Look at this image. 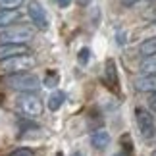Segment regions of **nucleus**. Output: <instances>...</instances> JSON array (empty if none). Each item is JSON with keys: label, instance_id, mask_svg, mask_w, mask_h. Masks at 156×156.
Masks as SVG:
<instances>
[{"label": "nucleus", "instance_id": "obj_20", "mask_svg": "<svg viewBox=\"0 0 156 156\" xmlns=\"http://www.w3.org/2000/svg\"><path fill=\"white\" fill-rule=\"evenodd\" d=\"M148 106H151V110L156 112V93H152L151 97H148Z\"/></svg>", "mask_w": 156, "mask_h": 156}, {"label": "nucleus", "instance_id": "obj_2", "mask_svg": "<svg viewBox=\"0 0 156 156\" xmlns=\"http://www.w3.org/2000/svg\"><path fill=\"white\" fill-rule=\"evenodd\" d=\"M31 39H33V29L25 25H17L0 33V43L2 44H25Z\"/></svg>", "mask_w": 156, "mask_h": 156}, {"label": "nucleus", "instance_id": "obj_16", "mask_svg": "<svg viewBox=\"0 0 156 156\" xmlns=\"http://www.w3.org/2000/svg\"><path fill=\"white\" fill-rule=\"evenodd\" d=\"M89 60H91V50H89L87 46H83V48L79 50V54H77V62H79L81 66H87Z\"/></svg>", "mask_w": 156, "mask_h": 156}, {"label": "nucleus", "instance_id": "obj_11", "mask_svg": "<svg viewBox=\"0 0 156 156\" xmlns=\"http://www.w3.org/2000/svg\"><path fill=\"white\" fill-rule=\"evenodd\" d=\"M139 54H141V56H145V58H151L152 54H156V35H154V37H148L145 43H141Z\"/></svg>", "mask_w": 156, "mask_h": 156}, {"label": "nucleus", "instance_id": "obj_19", "mask_svg": "<svg viewBox=\"0 0 156 156\" xmlns=\"http://www.w3.org/2000/svg\"><path fill=\"white\" fill-rule=\"evenodd\" d=\"M143 17H145V20H154L156 21V4L154 6H151V10H145V12H143Z\"/></svg>", "mask_w": 156, "mask_h": 156}, {"label": "nucleus", "instance_id": "obj_25", "mask_svg": "<svg viewBox=\"0 0 156 156\" xmlns=\"http://www.w3.org/2000/svg\"><path fill=\"white\" fill-rule=\"evenodd\" d=\"M152 156H156V151H154V152H152Z\"/></svg>", "mask_w": 156, "mask_h": 156}, {"label": "nucleus", "instance_id": "obj_23", "mask_svg": "<svg viewBox=\"0 0 156 156\" xmlns=\"http://www.w3.org/2000/svg\"><path fill=\"white\" fill-rule=\"evenodd\" d=\"M73 156H81V154H79V152H73Z\"/></svg>", "mask_w": 156, "mask_h": 156}, {"label": "nucleus", "instance_id": "obj_24", "mask_svg": "<svg viewBox=\"0 0 156 156\" xmlns=\"http://www.w3.org/2000/svg\"><path fill=\"white\" fill-rule=\"evenodd\" d=\"M56 156H64V154H62V152H58V154H56Z\"/></svg>", "mask_w": 156, "mask_h": 156}, {"label": "nucleus", "instance_id": "obj_17", "mask_svg": "<svg viewBox=\"0 0 156 156\" xmlns=\"http://www.w3.org/2000/svg\"><path fill=\"white\" fill-rule=\"evenodd\" d=\"M44 85H46V87H56V85H58V73H56V71H48V73H46Z\"/></svg>", "mask_w": 156, "mask_h": 156}, {"label": "nucleus", "instance_id": "obj_4", "mask_svg": "<svg viewBox=\"0 0 156 156\" xmlns=\"http://www.w3.org/2000/svg\"><path fill=\"white\" fill-rule=\"evenodd\" d=\"M35 66V60L31 56H17V58H10V60H2L0 62V69L4 73H25V69L33 68Z\"/></svg>", "mask_w": 156, "mask_h": 156}, {"label": "nucleus", "instance_id": "obj_15", "mask_svg": "<svg viewBox=\"0 0 156 156\" xmlns=\"http://www.w3.org/2000/svg\"><path fill=\"white\" fill-rule=\"evenodd\" d=\"M23 0H0V8L2 10H10V12H16V8H20Z\"/></svg>", "mask_w": 156, "mask_h": 156}, {"label": "nucleus", "instance_id": "obj_12", "mask_svg": "<svg viewBox=\"0 0 156 156\" xmlns=\"http://www.w3.org/2000/svg\"><path fill=\"white\" fill-rule=\"evenodd\" d=\"M64 100H66V94H64L62 91H56V93H52L50 97H48V108H50L52 112H56V110H60V108H62Z\"/></svg>", "mask_w": 156, "mask_h": 156}, {"label": "nucleus", "instance_id": "obj_3", "mask_svg": "<svg viewBox=\"0 0 156 156\" xmlns=\"http://www.w3.org/2000/svg\"><path fill=\"white\" fill-rule=\"evenodd\" d=\"M17 108L29 118H37L43 114V102H41V98L31 93H21L17 97Z\"/></svg>", "mask_w": 156, "mask_h": 156}, {"label": "nucleus", "instance_id": "obj_5", "mask_svg": "<svg viewBox=\"0 0 156 156\" xmlns=\"http://www.w3.org/2000/svg\"><path fill=\"white\" fill-rule=\"evenodd\" d=\"M135 118H137V125H139V131L145 139H152L156 135V127H154V119L148 114V110L145 108H135Z\"/></svg>", "mask_w": 156, "mask_h": 156}, {"label": "nucleus", "instance_id": "obj_9", "mask_svg": "<svg viewBox=\"0 0 156 156\" xmlns=\"http://www.w3.org/2000/svg\"><path fill=\"white\" fill-rule=\"evenodd\" d=\"M91 145L97 148V151H104V148L110 145V135H108L106 129H97L93 131L91 135Z\"/></svg>", "mask_w": 156, "mask_h": 156}, {"label": "nucleus", "instance_id": "obj_13", "mask_svg": "<svg viewBox=\"0 0 156 156\" xmlns=\"http://www.w3.org/2000/svg\"><path fill=\"white\" fill-rule=\"evenodd\" d=\"M139 69L143 71L145 75H154L156 73V56H151V58H145L139 66Z\"/></svg>", "mask_w": 156, "mask_h": 156}, {"label": "nucleus", "instance_id": "obj_14", "mask_svg": "<svg viewBox=\"0 0 156 156\" xmlns=\"http://www.w3.org/2000/svg\"><path fill=\"white\" fill-rule=\"evenodd\" d=\"M17 12H10V10H0V27H6L10 23H14L17 20Z\"/></svg>", "mask_w": 156, "mask_h": 156}, {"label": "nucleus", "instance_id": "obj_10", "mask_svg": "<svg viewBox=\"0 0 156 156\" xmlns=\"http://www.w3.org/2000/svg\"><path fill=\"white\" fill-rule=\"evenodd\" d=\"M104 73H106V81H108V85H110V87H118V85H119L118 68H116V62H114L112 58L106 60V69H104Z\"/></svg>", "mask_w": 156, "mask_h": 156}, {"label": "nucleus", "instance_id": "obj_18", "mask_svg": "<svg viewBox=\"0 0 156 156\" xmlns=\"http://www.w3.org/2000/svg\"><path fill=\"white\" fill-rule=\"evenodd\" d=\"M10 156H35V152L31 151V148H27V147H20V148H16Z\"/></svg>", "mask_w": 156, "mask_h": 156}, {"label": "nucleus", "instance_id": "obj_22", "mask_svg": "<svg viewBox=\"0 0 156 156\" xmlns=\"http://www.w3.org/2000/svg\"><path fill=\"white\" fill-rule=\"evenodd\" d=\"M135 2H137V0H123V4H125V6H133Z\"/></svg>", "mask_w": 156, "mask_h": 156}, {"label": "nucleus", "instance_id": "obj_1", "mask_svg": "<svg viewBox=\"0 0 156 156\" xmlns=\"http://www.w3.org/2000/svg\"><path fill=\"white\" fill-rule=\"evenodd\" d=\"M4 83L10 89H16V91L21 93H33L41 87V81L37 75L33 73H16V75H8L4 79Z\"/></svg>", "mask_w": 156, "mask_h": 156}, {"label": "nucleus", "instance_id": "obj_7", "mask_svg": "<svg viewBox=\"0 0 156 156\" xmlns=\"http://www.w3.org/2000/svg\"><path fill=\"white\" fill-rule=\"evenodd\" d=\"M27 44H0V60H10L17 56H29Z\"/></svg>", "mask_w": 156, "mask_h": 156}, {"label": "nucleus", "instance_id": "obj_6", "mask_svg": "<svg viewBox=\"0 0 156 156\" xmlns=\"http://www.w3.org/2000/svg\"><path fill=\"white\" fill-rule=\"evenodd\" d=\"M27 14H29L31 21H33L39 29H43V31H46V29H48V16H46L44 8L37 2V0H31V2H29Z\"/></svg>", "mask_w": 156, "mask_h": 156}, {"label": "nucleus", "instance_id": "obj_8", "mask_svg": "<svg viewBox=\"0 0 156 156\" xmlns=\"http://www.w3.org/2000/svg\"><path fill=\"white\" fill-rule=\"evenodd\" d=\"M133 85L141 93H156V75H141L133 81Z\"/></svg>", "mask_w": 156, "mask_h": 156}, {"label": "nucleus", "instance_id": "obj_21", "mask_svg": "<svg viewBox=\"0 0 156 156\" xmlns=\"http://www.w3.org/2000/svg\"><path fill=\"white\" fill-rule=\"evenodd\" d=\"M56 2H58L60 8H68V6L71 4V0H56Z\"/></svg>", "mask_w": 156, "mask_h": 156}]
</instances>
